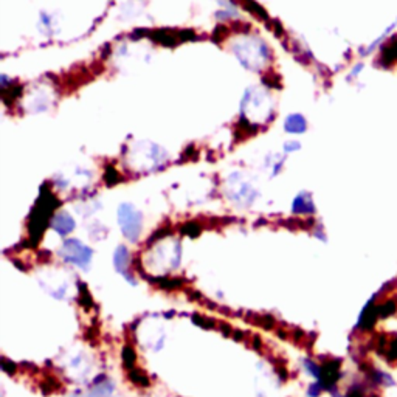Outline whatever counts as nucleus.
Returning a JSON list of instances; mask_svg holds the SVG:
<instances>
[{
  "label": "nucleus",
  "instance_id": "obj_16",
  "mask_svg": "<svg viewBox=\"0 0 397 397\" xmlns=\"http://www.w3.org/2000/svg\"><path fill=\"white\" fill-rule=\"evenodd\" d=\"M2 369H4V372H6V374H10V376H13V374H16V371H18V367L14 365V363L11 362V360H8V359H2Z\"/></svg>",
  "mask_w": 397,
  "mask_h": 397
},
{
  "label": "nucleus",
  "instance_id": "obj_2",
  "mask_svg": "<svg viewBox=\"0 0 397 397\" xmlns=\"http://www.w3.org/2000/svg\"><path fill=\"white\" fill-rule=\"evenodd\" d=\"M235 55L239 57L244 67L258 70L264 61L267 60L269 52L267 47L259 40H248V43H242L235 47Z\"/></svg>",
  "mask_w": 397,
  "mask_h": 397
},
{
  "label": "nucleus",
  "instance_id": "obj_22",
  "mask_svg": "<svg viewBox=\"0 0 397 397\" xmlns=\"http://www.w3.org/2000/svg\"><path fill=\"white\" fill-rule=\"evenodd\" d=\"M261 346H262V343H261V338L259 337H255L253 338V347L256 351H259L261 350Z\"/></svg>",
  "mask_w": 397,
  "mask_h": 397
},
{
  "label": "nucleus",
  "instance_id": "obj_7",
  "mask_svg": "<svg viewBox=\"0 0 397 397\" xmlns=\"http://www.w3.org/2000/svg\"><path fill=\"white\" fill-rule=\"evenodd\" d=\"M284 129L289 134H304L306 129H308V121L301 113H292L286 118Z\"/></svg>",
  "mask_w": 397,
  "mask_h": 397
},
{
  "label": "nucleus",
  "instance_id": "obj_18",
  "mask_svg": "<svg viewBox=\"0 0 397 397\" xmlns=\"http://www.w3.org/2000/svg\"><path fill=\"white\" fill-rule=\"evenodd\" d=\"M301 147V145L298 143V142H286L284 143V151L287 152V154H291V152H295V151H298V149Z\"/></svg>",
  "mask_w": 397,
  "mask_h": 397
},
{
  "label": "nucleus",
  "instance_id": "obj_9",
  "mask_svg": "<svg viewBox=\"0 0 397 397\" xmlns=\"http://www.w3.org/2000/svg\"><path fill=\"white\" fill-rule=\"evenodd\" d=\"M78 301L84 309L94 308V298H92V295H90L89 289L84 283H79V286H78Z\"/></svg>",
  "mask_w": 397,
  "mask_h": 397
},
{
  "label": "nucleus",
  "instance_id": "obj_13",
  "mask_svg": "<svg viewBox=\"0 0 397 397\" xmlns=\"http://www.w3.org/2000/svg\"><path fill=\"white\" fill-rule=\"evenodd\" d=\"M129 380L132 384L140 385L143 388L151 386V380H149L145 374H142V372L137 371V369H129Z\"/></svg>",
  "mask_w": 397,
  "mask_h": 397
},
{
  "label": "nucleus",
  "instance_id": "obj_23",
  "mask_svg": "<svg viewBox=\"0 0 397 397\" xmlns=\"http://www.w3.org/2000/svg\"><path fill=\"white\" fill-rule=\"evenodd\" d=\"M233 337L237 338V340H242L244 338V334L241 332V330H233Z\"/></svg>",
  "mask_w": 397,
  "mask_h": 397
},
{
  "label": "nucleus",
  "instance_id": "obj_21",
  "mask_svg": "<svg viewBox=\"0 0 397 397\" xmlns=\"http://www.w3.org/2000/svg\"><path fill=\"white\" fill-rule=\"evenodd\" d=\"M276 371H278V374H279V377H281V379H283V380H286V379H287V376H289V374H287V369H286L284 367L278 365V367H276Z\"/></svg>",
  "mask_w": 397,
  "mask_h": 397
},
{
  "label": "nucleus",
  "instance_id": "obj_11",
  "mask_svg": "<svg viewBox=\"0 0 397 397\" xmlns=\"http://www.w3.org/2000/svg\"><path fill=\"white\" fill-rule=\"evenodd\" d=\"M247 318H250V321H253L255 325L262 326L264 329H272V328H275V325H276L275 318H273L272 315H259V313H252V315L247 317Z\"/></svg>",
  "mask_w": 397,
  "mask_h": 397
},
{
  "label": "nucleus",
  "instance_id": "obj_8",
  "mask_svg": "<svg viewBox=\"0 0 397 397\" xmlns=\"http://www.w3.org/2000/svg\"><path fill=\"white\" fill-rule=\"evenodd\" d=\"M292 210L295 214H311L315 211V206H313L312 197L308 193H301L295 197Z\"/></svg>",
  "mask_w": 397,
  "mask_h": 397
},
{
  "label": "nucleus",
  "instance_id": "obj_4",
  "mask_svg": "<svg viewBox=\"0 0 397 397\" xmlns=\"http://www.w3.org/2000/svg\"><path fill=\"white\" fill-rule=\"evenodd\" d=\"M242 115H245L247 118H255L258 117V120L264 121L267 120L272 112H270V101L266 96V94H262L258 89H250L245 92V96L242 99Z\"/></svg>",
  "mask_w": 397,
  "mask_h": 397
},
{
  "label": "nucleus",
  "instance_id": "obj_3",
  "mask_svg": "<svg viewBox=\"0 0 397 397\" xmlns=\"http://www.w3.org/2000/svg\"><path fill=\"white\" fill-rule=\"evenodd\" d=\"M60 256L65 262L74 264V266L82 270H89L94 252L92 248L82 244L79 239H67L61 247Z\"/></svg>",
  "mask_w": 397,
  "mask_h": 397
},
{
  "label": "nucleus",
  "instance_id": "obj_20",
  "mask_svg": "<svg viewBox=\"0 0 397 397\" xmlns=\"http://www.w3.org/2000/svg\"><path fill=\"white\" fill-rule=\"evenodd\" d=\"M219 329L222 330L223 335H225V337H230L231 334H233V329H231V328L227 325V323H220V325H219Z\"/></svg>",
  "mask_w": 397,
  "mask_h": 397
},
{
  "label": "nucleus",
  "instance_id": "obj_12",
  "mask_svg": "<svg viewBox=\"0 0 397 397\" xmlns=\"http://www.w3.org/2000/svg\"><path fill=\"white\" fill-rule=\"evenodd\" d=\"M135 362H137L135 351L132 350L130 346H124L123 347V363H124V367H126L128 369H134Z\"/></svg>",
  "mask_w": 397,
  "mask_h": 397
},
{
  "label": "nucleus",
  "instance_id": "obj_5",
  "mask_svg": "<svg viewBox=\"0 0 397 397\" xmlns=\"http://www.w3.org/2000/svg\"><path fill=\"white\" fill-rule=\"evenodd\" d=\"M113 266H115V269H117V272L120 273V275L126 278L132 286L137 284V281H135L134 275H132V272H130L132 261H130V255H129L126 247L120 245L117 250H115V253H113Z\"/></svg>",
  "mask_w": 397,
  "mask_h": 397
},
{
  "label": "nucleus",
  "instance_id": "obj_10",
  "mask_svg": "<svg viewBox=\"0 0 397 397\" xmlns=\"http://www.w3.org/2000/svg\"><path fill=\"white\" fill-rule=\"evenodd\" d=\"M382 61L385 64H393L397 61V39L388 43L382 50Z\"/></svg>",
  "mask_w": 397,
  "mask_h": 397
},
{
  "label": "nucleus",
  "instance_id": "obj_19",
  "mask_svg": "<svg viewBox=\"0 0 397 397\" xmlns=\"http://www.w3.org/2000/svg\"><path fill=\"white\" fill-rule=\"evenodd\" d=\"M184 231H185V233H186L188 236L196 237V236L198 235V231H201V230H198V227L193 225V223H189V225H186V227H185V230H184Z\"/></svg>",
  "mask_w": 397,
  "mask_h": 397
},
{
  "label": "nucleus",
  "instance_id": "obj_24",
  "mask_svg": "<svg viewBox=\"0 0 397 397\" xmlns=\"http://www.w3.org/2000/svg\"><path fill=\"white\" fill-rule=\"evenodd\" d=\"M309 397H311V396H309Z\"/></svg>",
  "mask_w": 397,
  "mask_h": 397
},
{
  "label": "nucleus",
  "instance_id": "obj_1",
  "mask_svg": "<svg viewBox=\"0 0 397 397\" xmlns=\"http://www.w3.org/2000/svg\"><path fill=\"white\" fill-rule=\"evenodd\" d=\"M118 223L121 233L130 242L138 241L143 228V214L132 203H121L118 208Z\"/></svg>",
  "mask_w": 397,
  "mask_h": 397
},
{
  "label": "nucleus",
  "instance_id": "obj_6",
  "mask_svg": "<svg viewBox=\"0 0 397 397\" xmlns=\"http://www.w3.org/2000/svg\"><path fill=\"white\" fill-rule=\"evenodd\" d=\"M50 225H52L57 235L67 236L74 230V220L67 211H57L56 214H53Z\"/></svg>",
  "mask_w": 397,
  "mask_h": 397
},
{
  "label": "nucleus",
  "instance_id": "obj_14",
  "mask_svg": "<svg viewBox=\"0 0 397 397\" xmlns=\"http://www.w3.org/2000/svg\"><path fill=\"white\" fill-rule=\"evenodd\" d=\"M193 323L197 326H201L203 329H211L216 326V323H214V320H210V318H205L202 315H197V313H194L193 315Z\"/></svg>",
  "mask_w": 397,
  "mask_h": 397
},
{
  "label": "nucleus",
  "instance_id": "obj_15",
  "mask_svg": "<svg viewBox=\"0 0 397 397\" xmlns=\"http://www.w3.org/2000/svg\"><path fill=\"white\" fill-rule=\"evenodd\" d=\"M304 367H306V369L311 372L313 377L321 379V367H318L315 362H313V360H304Z\"/></svg>",
  "mask_w": 397,
  "mask_h": 397
},
{
  "label": "nucleus",
  "instance_id": "obj_17",
  "mask_svg": "<svg viewBox=\"0 0 397 397\" xmlns=\"http://www.w3.org/2000/svg\"><path fill=\"white\" fill-rule=\"evenodd\" d=\"M118 180H120V176H118L117 171L112 169V168L106 171V184L107 185H115Z\"/></svg>",
  "mask_w": 397,
  "mask_h": 397
}]
</instances>
